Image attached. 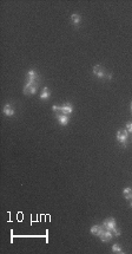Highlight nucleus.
<instances>
[{"mask_svg":"<svg viewBox=\"0 0 132 254\" xmlns=\"http://www.w3.org/2000/svg\"><path fill=\"white\" fill-rule=\"evenodd\" d=\"M93 74L97 78H99V79H105V78L111 79V78H112V76H111V74H107V71L103 68L101 65H96V66H94Z\"/></svg>","mask_w":132,"mask_h":254,"instance_id":"obj_1","label":"nucleus"},{"mask_svg":"<svg viewBox=\"0 0 132 254\" xmlns=\"http://www.w3.org/2000/svg\"><path fill=\"white\" fill-rule=\"evenodd\" d=\"M116 137H117V141L123 145V148H126V145H127V138H129V132H127V130H126V129H119V130L117 131Z\"/></svg>","mask_w":132,"mask_h":254,"instance_id":"obj_2","label":"nucleus"},{"mask_svg":"<svg viewBox=\"0 0 132 254\" xmlns=\"http://www.w3.org/2000/svg\"><path fill=\"white\" fill-rule=\"evenodd\" d=\"M38 90V83H26L24 87V93L26 96H32L37 92Z\"/></svg>","mask_w":132,"mask_h":254,"instance_id":"obj_3","label":"nucleus"},{"mask_svg":"<svg viewBox=\"0 0 132 254\" xmlns=\"http://www.w3.org/2000/svg\"><path fill=\"white\" fill-rule=\"evenodd\" d=\"M39 76L34 70H28L26 74V83H38Z\"/></svg>","mask_w":132,"mask_h":254,"instance_id":"obj_4","label":"nucleus"},{"mask_svg":"<svg viewBox=\"0 0 132 254\" xmlns=\"http://www.w3.org/2000/svg\"><path fill=\"white\" fill-rule=\"evenodd\" d=\"M103 227L105 228L106 230H110V232H112L113 228H116L117 227V223H116V220L113 219V217H109V219H106L104 222H103Z\"/></svg>","mask_w":132,"mask_h":254,"instance_id":"obj_5","label":"nucleus"},{"mask_svg":"<svg viewBox=\"0 0 132 254\" xmlns=\"http://www.w3.org/2000/svg\"><path fill=\"white\" fill-rule=\"evenodd\" d=\"M104 230H105V228L103 227V225H101V226H99V225H94V226L91 227L90 232H91V234H92V235L100 236L101 234H103V232H104Z\"/></svg>","mask_w":132,"mask_h":254,"instance_id":"obj_6","label":"nucleus"},{"mask_svg":"<svg viewBox=\"0 0 132 254\" xmlns=\"http://www.w3.org/2000/svg\"><path fill=\"white\" fill-rule=\"evenodd\" d=\"M57 121H58V123L60 124V125H63V127H65V125H67V124L70 123V118L67 115H64V114H57Z\"/></svg>","mask_w":132,"mask_h":254,"instance_id":"obj_7","label":"nucleus"},{"mask_svg":"<svg viewBox=\"0 0 132 254\" xmlns=\"http://www.w3.org/2000/svg\"><path fill=\"white\" fill-rule=\"evenodd\" d=\"M100 240L103 242H109V241H111V239L113 238V234H112V232H110V230H104L103 232V234H101L100 236Z\"/></svg>","mask_w":132,"mask_h":254,"instance_id":"obj_8","label":"nucleus"},{"mask_svg":"<svg viewBox=\"0 0 132 254\" xmlns=\"http://www.w3.org/2000/svg\"><path fill=\"white\" fill-rule=\"evenodd\" d=\"M72 111H73V106H72V104H70V103H66V104H64L63 106H60V112L64 114V115H67V116H69L70 114H72Z\"/></svg>","mask_w":132,"mask_h":254,"instance_id":"obj_9","label":"nucleus"},{"mask_svg":"<svg viewBox=\"0 0 132 254\" xmlns=\"http://www.w3.org/2000/svg\"><path fill=\"white\" fill-rule=\"evenodd\" d=\"M2 112L7 117H12L13 115H14V108L11 104H6V105L4 106V109H2Z\"/></svg>","mask_w":132,"mask_h":254,"instance_id":"obj_10","label":"nucleus"},{"mask_svg":"<svg viewBox=\"0 0 132 254\" xmlns=\"http://www.w3.org/2000/svg\"><path fill=\"white\" fill-rule=\"evenodd\" d=\"M123 195H124V198H125L126 200H130V201H131L132 200V188H130V187L124 188V189H123Z\"/></svg>","mask_w":132,"mask_h":254,"instance_id":"obj_11","label":"nucleus"},{"mask_svg":"<svg viewBox=\"0 0 132 254\" xmlns=\"http://www.w3.org/2000/svg\"><path fill=\"white\" fill-rule=\"evenodd\" d=\"M50 96H51V91L49 90V87H44L43 91H41V93H40V99L46 100V99L50 98Z\"/></svg>","mask_w":132,"mask_h":254,"instance_id":"obj_12","label":"nucleus"},{"mask_svg":"<svg viewBox=\"0 0 132 254\" xmlns=\"http://www.w3.org/2000/svg\"><path fill=\"white\" fill-rule=\"evenodd\" d=\"M80 20H82L80 14H78V13H73V14L71 16V21H72V24L75 25V26H78V24H80Z\"/></svg>","mask_w":132,"mask_h":254,"instance_id":"obj_13","label":"nucleus"},{"mask_svg":"<svg viewBox=\"0 0 132 254\" xmlns=\"http://www.w3.org/2000/svg\"><path fill=\"white\" fill-rule=\"evenodd\" d=\"M112 252L113 253H124V251L121 249V247H120L118 243H114L112 246Z\"/></svg>","mask_w":132,"mask_h":254,"instance_id":"obj_14","label":"nucleus"},{"mask_svg":"<svg viewBox=\"0 0 132 254\" xmlns=\"http://www.w3.org/2000/svg\"><path fill=\"white\" fill-rule=\"evenodd\" d=\"M112 234H113V236H116V238H118V236H120V234H121V232H120V229L119 228H113L112 229Z\"/></svg>","mask_w":132,"mask_h":254,"instance_id":"obj_15","label":"nucleus"},{"mask_svg":"<svg viewBox=\"0 0 132 254\" xmlns=\"http://www.w3.org/2000/svg\"><path fill=\"white\" fill-rule=\"evenodd\" d=\"M126 130H127V132H131L132 134V122H127L126 123Z\"/></svg>","mask_w":132,"mask_h":254,"instance_id":"obj_16","label":"nucleus"},{"mask_svg":"<svg viewBox=\"0 0 132 254\" xmlns=\"http://www.w3.org/2000/svg\"><path fill=\"white\" fill-rule=\"evenodd\" d=\"M52 110L54 112H59L60 111V106H58V105H52Z\"/></svg>","mask_w":132,"mask_h":254,"instance_id":"obj_17","label":"nucleus"},{"mask_svg":"<svg viewBox=\"0 0 132 254\" xmlns=\"http://www.w3.org/2000/svg\"><path fill=\"white\" fill-rule=\"evenodd\" d=\"M130 207L132 208V200H131V202H130Z\"/></svg>","mask_w":132,"mask_h":254,"instance_id":"obj_18","label":"nucleus"},{"mask_svg":"<svg viewBox=\"0 0 132 254\" xmlns=\"http://www.w3.org/2000/svg\"><path fill=\"white\" fill-rule=\"evenodd\" d=\"M131 112H132V102H131Z\"/></svg>","mask_w":132,"mask_h":254,"instance_id":"obj_19","label":"nucleus"}]
</instances>
